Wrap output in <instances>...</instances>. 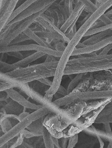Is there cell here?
Here are the masks:
<instances>
[{
    "instance_id": "6da1fadb",
    "label": "cell",
    "mask_w": 112,
    "mask_h": 148,
    "mask_svg": "<svg viewBox=\"0 0 112 148\" xmlns=\"http://www.w3.org/2000/svg\"><path fill=\"white\" fill-rule=\"evenodd\" d=\"M112 69V53L97 54L70 59L65 67L64 75L87 72L110 71Z\"/></svg>"
},
{
    "instance_id": "7a4b0ae2",
    "label": "cell",
    "mask_w": 112,
    "mask_h": 148,
    "mask_svg": "<svg viewBox=\"0 0 112 148\" xmlns=\"http://www.w3.org/2000/svg\"><path fill=\"white\" fill-rule=\"evenodd\" d=\"M58 62L59 60L53 62H44L40 64L18 68L5 73L10 77L20 82L29 83L43 78L54 77Z\"/></svg>"
},
{
    "instance_id": "3957f363",
    "label": "cell",
    "mask_w": 112,
    "mask_h": 148,
    "mask_svg": "<svg viewBox=\"0 0 112 148\" xmlns=\"http://www.w3.org/2000/svg\"><path fill=\"white\" fill-rule=\"evenodd\" d=\"M107 90H112V73L110 71L85 73L72 92Z\"/></svg>"
},
{
    "instance_id": "277c9868",
    "label": "cell",
    "mask_w": 112,
    "mask_h": 148,
    "mask_svg": "<svg viewBox=\"0 0 112 148\" xmlns=\"http://www.w3.org/2000/svg\"><path fill=\"white\" fill-rule=\"evenodd\" d=\"M49 7L20 22L5 25L0 30V47L10 45L13 40L34 24L36 19Z\"/></svg>"
},
{
    "instance_id": "5b68a950",
    "label": "cell",
    "mask_w": 112,
    "mask_h": 148,
    "mask_svg": "<svg viewBox=\"0 0 112 148\" xmlns=\"http://www.w3.org/2000/svg\"><path fill=\"white\" fill-rule=\"evenodd\" d=\"M51 112L50 110L45 107H42L38 110H35L34 112H31L26 117L20 120L9 132L1 136L0 147L1 148L8 141L19 135L21 132L27 128L33 122L45 117Z\"/></svg>"
},
{
    "instance_id": "8992f818",
    "label": "cell",
    "mask_w": 112,
    "mask_h": 148,
    "mask_svg": "<svg viewBox=\"0 0 112 148\" xmlns=\"http://www.w3.org/2000/svg\"><path fill=\"white\" fill-rule=\"evenodd\" d=\"M0 53H7L12 51H36L44 53L47 55H51L56 58H61L62 53L49 47H44L38 44H30L23 45H10L7 47H0Z\"/></svg>"
},
{
    "instance_id": "52a82bcc",
    "label": "cell",
    "mask_w": 112,
    "mask_h": 148,
    "mask_svg": "<svg viewBox=\"0 0 112 148\" xmlns=\"http://www.w3.org/2000/svg\"><path fill=\"white\" fill-rule=\"evenodd\" d=\"M59 0H38L20 13L8 25L13 24L27 18L33 14L43 11L52 5L55 2H57Z\"/></svg>"
},
{
    "instance_id": "ba28073f",
    "label": "cell",
    "mask_w": 112,
    "mask_h": 148,
    "mask_svg": "<svg viewBox=\"0 0 112 148\" xmlns=\"http://www.w3.org/2000/svg\"><path fill=\"white\" fill-rule=\"evenodd\" d=\"M34 24L40 25L44 29L45 31L57 36L61 40L64 41L67 44L70 41V40L66 36L65 34L63 33L60 29L54 24L53 18L47 16V14H45L44 13L41 14L36 19V21L34 22Z\"/></svg>"
},
{
    "instance_id": "9c48e42d",
    "label": "cell",
    "mask_w": 112,
    "mask_h": 148,
    "mask_svg": "<svg viewBox=\"0 0 112 148\" xmlns=\"http://www.w3.org/2000/svg\"><path fill=\"white\" fill-rule=\"evenodd\" d=\"M85 5L82 4L81 2L76 0L74 9L60 29L63 33L66 34L71 31L74 25L77 24V22L79 20L80 16H81L84 10L85 9Z\"/></svg>"
},
{
    "instance_id": "30bf717a",
    "label": "cell",
    "mask_w": 112,
    "mask_h": 148,
    "mask_svg": "<svg viewBox=\"0 0 112 148\" xmlns=\"http://www.w3.org/2000/svg\"><path fill=\"white\" fill-rule=\"evenodd\" d=\"M112 43V36L105 38L101 42L95 43L92 45H88L85 47L76 49L73 53L72 56H78L82 54H89L91 53H94L96 51L101 52L102 49L108 45Z\"/></svg>"
},
{
    "instance_id": "8fae6325",
    "label": "cell",
    "mask_w": 112,
    "mask_h": 148,
    "mask_svg": "<svg viewBox=\"0 0 112 148\" xmlns=\"http://www.w3.org/2000/svg\"><path fill=\"white\" fill-rule=\"evenodd\" d=\"M5 91L7 93L11 99L14 100L25 108L36 110L44 107L40 104H36L31 102L29 100L27 99L24 96L22 95L20 92L14 89V88H12Z\"/></svg>"
},
{
    "instance_id": "7c38bea8",
    "label": "cell",
    "mask_w": 112,
    "mask_h": 148,
    "mask_svg": "<svg viewBox=\"0 0 112 148\" xmlns=\"http://www.w3.org/2000/svg\"><path fill=\"white\" fill-rule=\"evenodd\" d=\"M20 121L18 115L7 113L1 114L0 125L3 134L9 132Z\"/></svg>"
},
{
    "instance_id": "4fadbf2b",
    "label": "cell",
    "mask_w": 112,
    "mask_h": 148,
    "mask_svg": "<svg viewBox=\"0 0 112 148\" xmlns=\"http://www.w3.org/2000/svg\"><path fill=\"white\" fill-rule=\"evenodd\" d=\"M44 14L51 17L53 20L54 24L59 29L65 22L64 14L58 7L57 2H55L52 5H51L45 11Z\"/></svg>"
},
{
    "instance_id": "5bb4252c",
    "label": "cell",
    "mask_w": 112,
    "mask_h": 148,
    "mask_svg": "<svg viewBox=\"0 0 112 148\" xmlns=\"http://www.w3.org/2000/svg\"><path fill=\"white\" fill-rule=\"evenodd\" d=\"M1 107L4 109L7 114H15L18 115L25 111V109H27L11 99V98L5 102V104H4L3 106Z\"/></svg>"
},
{
    "instance_id": "9a60e30c",
    "label": "cell",
    "mask_w": 112,
    "mask_h": 148,
    "mask_svg": "<svg viewBox=\"0 0 112 148\" xmlns=\"http://www.w3.org/2000/svg\"><path fill=\"white\" fill-rule=\"evenodd\" d=\"M112 36V29H109L106 31H103L100 33H97L96 34L91 36L90 38H89L87 40H84L82 42L86 46L92 45L95 43H97L98 42H101L105 38Z\"/></svg>"
},
{
    "instance_id": "2e32d148",
    "label": "cell",
    "mask_w": 112,
    "mask_h": 148,
    "mask_svg": "<svg viewBox=\"0 0 112 148\" xmlns=\"http://www.w3.org/2000/svg\"><path fill=\"white\" fill-rule=\"evenodd\" d=\"M46 54L44 53L40 52V51H36L29 56L24 58L22 60H20L18 62L14 63L16 67L18 68H22V67H26L29 65L30 63L34 62L35 60H38L42 56H46Z\"/></svg>"
},
{
    "instance_id": "e0dca14e",
    "label": "cell",
    "mask_w": 112,
    "mask_h": 148,
    "mask_svg": "<svg viewBox=\"0 0 112 148\" xmlns=\"http://www.w3.org/2000/svg\"><path fill=\"white\" fill-rule=\"evenodd\" d=\"M86 134L92 136H100L102 139H105L109 142H112V134H109L105 130H99L96 129L92 125L83 131Z\"/></svg>"
},
{
    "instance_id": "ac0fdd59",
    "label": "cell",
    "mask_w": 112,
    "mask_h": 148,
    "mask_svg": "<svg viewBox=\"0 0 112 148\" xmlns=\"http://www.w3.org/2000/svg\"><path fill=\"white\" fill-rule=\"evenodd\" d=\"M74 0H61L57 3L58 7L64 14L65 21L67 20L74 9Z\"/></svg>"
},
{
    "instance_id": "d6986e66",
    "label": "cell",
    "mask_w": 112,
    "mask_h": 148,
    "mask_svg": "<svg viewBox=\"0 0 112 148\" xmlns=\"http://www.w3.org/2000/svg\"><path fill=\"white\" fill-rule=\"evenodd\" d=\"M24 33L31 38V40H33L34 42H36V44H38V45H41L44 47H49L51 49H54L52 47L51 45H50L48 43H47L45 39L38 36L36 33H34L33 31H32L29 27L27 29H26L24 32Z\"/></svg>"
},
{
    "instance_id": "ffe728a7",
    "label": "cell",
    "mask_w": 112,
    "mask_h": 148,
    "mask_svg": "<svg viewBox=\"0 0 112 148\" xmlns=\"http://www.w3.org/2000/svg\"><path fill=\"white\" fill-rule=\"evenodd\" d=\"M37 1H38V0H27L26 1L24 2L23 4H22L18 8H17L15 10V11L13 12L12 14H11V16L8 20L7 24L6 25H7L10 22H11L12 21H13L15 18H16V16L19 15L20 13H22L23 11L25 10L28 8L31 5H33Z\"/></svg>"
},
{
    "instance_id": "44dd1931",
    "label": "cell",
    "mask_w": 112,
    "mask_h": 148,
    "mask_svg": "<svg viewBox=\"0 0 112 148\" xmlns=\"http://www.w3.org/2000/svg\"><path fill=\"white\" fill-rule=\"evenodd\" d=\"M44 118V117L40 118L33 122V123L27 127V129L33 132L36 134H38L39 135L42 136V131L44 126L43 124Z\"/></svg>"
},
{
    "instance_id": "7402d4cb",
    "label": "cell",
    "mask_w": 112,
    "mask_h": 148,
    "mask_svg": "<svg viewBox=\"0 0 112 148\" xmlns=\"http://www.w3.org/2000/svg\"><path fill=\"white\" fill-rule=\"evenodd\" d=\"M42 136L43 137L45 148H55L53 142V136L44 126L43 127L42 131Z\"/></svg>"
},
{
    "instance_id": "603a6c76",
    "label": "cell",
    "mask_w": 112,
    "mask_h": 148,
    "mask_svg": "<svg viewBox=\"0 0 112 148\" xmlns=\"http://www.w3.org/2000/svg\"><path fill=\"white\" fill-rule=\"evenodd\" d=\"M85 73H78L76 74V76L74 78H73V79L69 83L67 89L68 94L72 92V91L79 84L80 82L82 81V80L83 79L84 76H85Z\"/></svg>"
},
{
    "instance_id": "cb8c5ba5",
    "label": "cell",
    "mask_w": 112,
    "mask_h": 148,
    "mask_svg": "<svg viewBox=\"0 0 112 148\" xmlns=\"http://www.w3.org/2000/svg\"><path fill=\"white\" fill-rule=\"evenodd\" d=\"M29 86L31 88H32L34 90L38 92H44L46 93L47 90L50 87L45 85L43 83H41L38 80H36L33 82H31L29 83Z\"/></svg>"
},
{
    "instance_id": "d4e9b609",
    "label": "cell",
    "mask_w": 112,
    "mask_h": 148,
    "mask_svg": "<svg viewBox=\"0 0 112 148\" xmlns=\"http://www.w3.org/2000/svg\"><path fill=\"white\" fill-rule=\"evenodd\" d=\"M18 68L13 64H9L5 62L1 61L0 62V71L3 73H8L16 70Z\"/></svg>"
},
{
    "instance_id": "484cf974",
    "label": "cell",
    "mask_w": 112,
    "mask_h": 148,
    "mask_svg": "<svg viewBox=\"0 0 112 148\" xmlns=\"http://www.w3.org/2000/svg\"><path fill=\"white\" fill-rule=\"evenodd\" d=\"M105 123H112V111L110 114L105 116H98L95 123L103 124Z\"/></svg>"
},
{
    "instance_id": "4316f807",
    "label": "cell",
    "mask_w": 112,
    "mask_h": 148,
    "mask_svg": "<svg viewBox=\"0 0 112 148\" xmlns=\"http://www.w3.org/2000/svg\"><path fill=\"white\" fill-rule=\"evenodd\" d=\"M31 40V38H29V37L24 32L13 40V42H11L10 45H16V44L25 42L26 40Z\"/></svg>"
},
{
    "instance_id": "83f0119b",
    "label": "cell",
    "mask_w": 112,
    "mask_h": 148,
    "mask_svg": "<svg viewBox=\"0 0 112 148\" xmlns=\"http://www.w3.org/2000/svg\"><path fill=\"white\" fill-rule=\"evenodd\" d=\"M78 134H76L72 137L69 138L68 143L67 145V148H73L76 146L78 141Z\"/></svg>"
},
{
    "instance_id": "f1b7e54d",
    "label": "cell",
    "mask_w": 112,
    "mask_h": 148,
    "mask_svg": "<svg viewBox=\"0 0 112 148\" xmlns=\"http://www.w3.org/2000/svg\"><path fill=\"white\" fill-rule=\"evenodd\" d=\"M112 111V100L103 109L99 116H105L110 114Z\"/></svg>"
},
{
    "instance_id": "f546056e",
    "label": "cell",
    "mask_w": 112,
    "mask_h": 148,
    "mask_svg": "<svg viewBox=\"0 0 112 148\" xmlns=\"http://www.w3.org/2000/svg\"><path fill=\"white\" fill-rule=\"evenodd\" d=\"M0 84V91H5L12 88H14L11 83L6 81H1Z\"/></svg>"
},
{
    "instance_id": "4dcf8cb0",
    "label": "cell",
    "mask_w": 112,
    "mask_h": 148,
    "mask_svg": "<svg viewBox=\"0 0 112 148\" xmlns=\"http://www.w3.org/2000/svg\"><path fill=\"white\" fill-rule=\"evenodd\" d=\"M65 43H65V42H64V41L60 40V41L56 43V45L55 47V49L56 51H60V52L63 53L65 50V49H66V46H67V45H65Z\"/></svg>"
},
{
    "instance_id": "1f68e13d",
    "label": "cell",
    "mask_w": 112,
    "mask_h": 148,
    "mask_svg": "<svg viewBox=\"0 0 112 148\" xmlns=\"http://www.w3.org/2000/svg\"><path fill=\"white\" fill-rule=\"evenodd\" d=\"M6 53L9 56H13L20 60H22L24 58V56L21 53V51H12V52H9Z\"/></svg>"
},
{
    "instance_id": "d6a6232c",
    "label": "cell",
    "mask_w": 112,
    "mask_h": 148,
    "mask_svg": "<svg viewBox=\"0 0 112 148\" xmlns=\"http://www.w3.org/2000/svg\"><path fill=\"white\" fill-rule=\"evenodd\" d=\"M99 20H100L102 22H103V23L105 24V25H107L112 23V20L109 16H107L105 14H103L99 18Z\"/></svg>"
},
{
    "instance_id": "836d02e7",
    "label": "cell",
    "mask_w": 112,
    "mask_h": 148,
    "mask_svg": "<svg viewBox=\"0 0 112 148\" xmlns=\"http://www.w3.org/2000/svg\"><path fill=\"white\" fill-rule=\"evenodd\" d=\"M24 135H25V138H31L34 137H38V136H41L39 135L38 134H36L33 132L30 131L29 130L27 129H25L24 130Z\"/></svg>"
},
{
    "instance_id": "e575fe53",
    "label": "cell",
    "mask_w": 112,
    "mask_h": 148,
    "mask_svg": "<svg viewBox=\"0 0 112 148\" xmlns=\"http://www.w3.org/2000/svg\"><path fill=\"white\" fill-rule=\"evenodd\" d=\"M56 93H57L58 94L61 96L62 97L66 96L68 94V92L67 89H65L63 86H62V85L60 86L59 88H58V90H57Z\"/></svg>"
},
{
    "instance_id": "d590c367",
    "label": "cell",
    "mask_w": 112,
    "mask_h": 148,
    "mask_svg": "<svg viewBox=\"0 0 112 148\" xmlns=\"http://www.w3.org/2000/svg\"><path fill=\"white\" fill-rule=\"evenodd\" d=\"M112 50V43L109 44L107 46H106L104 49H102L99 54H107L110 53L111 51Z\"/></svg>"
},
{
    "instance_id": "8d00e7d4",
    "label": "cell",
    "mask_w": 112,
    "mask_h": 148,
    "mask_svg": "<svg viewBox=\"0 0 112 148\" xmlns=\"http://www.w3.org/2000/svg\"><path fill=\"white\" fill-rule=\"evenodd\" d=\"M10 96L5 91H1V98L0 100L2 102H6L10 99Z\"/></svg>"
},
{
    "instance_id": "74e56055",
    "label": "cell",
    "mask_w": 112,
    "mask_h": 148,
    "mask_svg": "<svg viewBox=\"0 0 112 148\" xmlns=\"http://www.w3.org/2000/svg\"><path fill=\"white\" fill-rule=\"evenodd\" d=\"M38 81L41 83H43L45 85H47L48 86L51 87L53 84V81H51V80L48 79V78H43L40 79L38 80Z\"/></svg>"
},
{
    "instance_id": "f35d334b",
    "label": "cell",
    "mask_w": 112,
    "mask_h": 148,
    "mask_svg": "<svg viewBox=\"0 0 112 148\" xmlns=\"http://www.w3.org/2000/svg\"><path fill=\"white\" fill-rule=\"evenodd\" d=\"M103 127L104 129L106 132H107L109 134H112V131L111 128L110 123H103Z\"/></svg>"
},
{
    "instance_id": "ab89813d",
    "label": "cell",
    "mask_w": 112,
    "mask_h": 148,
    "mask_svg": "<svg viewBox=\"0 0 112 148\" xmlns=\"http://www.w3.org/2000/svg\"><path fill=\"white\" fill-rule=\"evenodd\" d=\"M60 141L59 142L61 148H66L67 145V141L69 140V138H60Z\"/></svg>"
},
{
    "instance_id": "60d3db41",
    "label": "cell",
    "mask_w": 112,
    "mask_h": 148,
    "mask_svg": "<svg viewBox=\"0 0 112 148\" xmlns=\"http://www.w3.org/2000/svg\"><path fill=\"white\" fill-rule=\"evenodd\" d=\"M29 114H30V113H29V112H26L25 110V111H23L22 113H21L20 114H19V115H18V117H19L20 121L24 119L26 117L29 115Z\"/></svg>"
},
{
    "instance_id": "b9f144b4",
    "label": "cell",
    "mask_w": 112,
    "mask_h": 148,
    "mask_svg": "<svg viewBox=\"0 0 112 148\" xmlns=\"http://www.w3.org/2000/svg\"><path fill=\"white\" fill-rule=\"evenodd\" d=\"M57 58H56L55 56H51V55H47V57L46 58L45 62H53V61H55V60H57Z\"/></svg>"
},
{
    "instance_id": "7bdbcfd3",
    "label": "cell",
    "mask_w": 112,
    "mask_h": 148,
    "mask_svg": "<svg viewBox=\"0 0 112 148\" xmlns=\"http://www.w3.org/2000/svg\"><path fill=\"white\" fill-rule=\"evenodd\" d=\"M59 139L53 137V144H54V147L55 148H61V146L60 145L59 141Z\"/></svg>"
},
{
    "instance_id": "ee69618b",
    "label": "cell",
    "mask_w": 112,
    "mask_h": 148,
    "mask_svg": "<svg viewBox=\"0 0 112 148\" xmlns=\"http://www.w3.org/2000/svg\"><path fill=\"white\" fill-rule=\"evenodd\" d=\"M96 137L97 138L99 142L100 147L102 148H103L104 146V143L103 142L102 138L101 137H100V136H96Z\"/></svg>"
},
{
    "instance_id": "f6af8a7d",
    "label": "cell",
    "mask_w": 112,
    "mask_h": 148,
    "mask_svg": "<svg viewBox=\"0 0 112 148\" xmlns=\"http://www.w3.org/2000/svg\"><path fill=\"white\" fill-rule=\"evenodd\" d=\"M105 14H106L107 16H109L112 20V9L107 12L106 13H105Z\"/></svg>"
},
{
    "instance_id": "bcb514c9",
    "label": "cell",
    "mask_w": 112,
    "mask_h": 148,
    "mask_svg": "<svg viewBox=\"0 0 112 148\" xmlns=\"http://www.w3.org/2000/svg\"><path fill=\"white\" fill-rule=\"evenodd\" d=\"M110 71L111 72V73H112V70H110Z\"/></svg>"
},
{
    "instance_id": "7dc6e473",
    "label": "cell",
    "mask_w": 112,
    "mask_h": 148,
    "mask_svg": "<svg viewBox=\"0 0 112 148\" xmlns=\"http://www.w3.org/2000/svg\"><path fill=\"white\" fill-rule=\"evenodd\" d=\"M112 53V51H111L110 53Z\"/></svg>"
},
{
    "instance_id": "c3c4849f",
    "label": "cell",
    "mask_w": 112,
    "mask_h": 148,
    "mask_svg": "<svg viewBox=\"0 0 112 148\" xmlns=\"http://www.w3.org/2000/svg\"></svg>"
}]
</instances>
